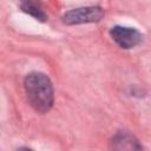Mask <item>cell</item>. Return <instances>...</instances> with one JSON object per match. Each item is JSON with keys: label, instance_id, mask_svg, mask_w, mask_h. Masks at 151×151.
<instances>
[{"label": "cell", "instance_id": "1", "mask_svg": "<svg viewBox=\"0 0 151 151\" xmlns=\"http://www.w3.org/2000/svg\"><path fill=\"white\" fill-rule=\"evenodd\" d=\"M24 86L28 103L37 112L46 113L52 109L54 90L48 76L42 72H31L26 76Z\"/></svg>", "mask_w": 151, "mask_h": 151}, {"label": "cell", "instance_id": "2", "mask_svg": "<svg viewBox=\"0 0 151 151\" xmlns=\"http://www.w3.org/2000/svg\"><path fill=\"white\" fill-rule=\"evenodd\" d=\"M104 17V9L98 6L79 7L66 12L63 20L67 25H79L88 22H98Z\"/></svg>", "mask_w": 151, "mask_h": 151}, {"label": "cell", "instance_id": "3", "mask_svg": "<svg viewBox=\"0 0 151 151\" xmlns=\"http://www.w3.org/2000/svg\"><path fill=\"white\" fill-rule=\"evenodd\" d=\"M110 35L118 46L125 50L136 47L143 40V34L138 29L133 27H126L119 25L113 26L110 29Z\"/></svg>", "mask_w": 151, "mask_h": 151}, {"label": "cell", "instance_id": "4", "mask_svg": "<svg viewBox=\"0 0 151 151\" xmlns=\"http://www.w3.org/2000/svg\"><path fill=\"white\" fill-rule=\"evenodd\" d=\"M112 143L116 149H140L138 140L127 131H119L114 134Z\"/></svg>", "mask_w": 151, "mask_h": 151}, {"label": "cell", "instance_id": "5", "mask_svg": "<svg viewBox=\"0 0 151 151\" xmlns=\"http://www.w3.org/2000/svg\"><path fill=\"white\" fill-rule=\"evenodd\" d=\"M21 1V9L32 15L33 18H35L37 20H40V21H45L47 19L45 12L41 9L40 5H39V1L38 0H20Z\"/></svg>", "mask_w": 151, "mask_h": 151}]
</instances>
